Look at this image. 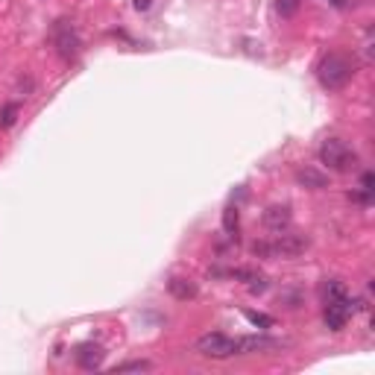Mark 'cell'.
Instances as JSON below:
<instances>
[{
	"label": "cell",
	"mask_w": 375,
	"mask_h": 375,
	"mask_svg": "<svg viewBox=\"0 0 375 375\" xmlns=\"http://www.w3.org/2000/svg\"><path fill=\"white\" fill-rule=\"evenodd\" d=\"M308 247H311V238L308 235H293V231L284 229V231H275L270 240H255L252 244V255L291 261V258H299Z\"/></svg>",
	"instance_id": "obj_1"
},
{
	"label": "cell",
	"mask_w": 375,
	"mask_h": 375,
	"mask_svg": "<svg viewBox=\"0 0 375 375\" xmlns=\"http://www.w3.org/2000/svg\"><path fill=\"white\" fill-rule=\"evenodd\" d=\"M352 76H355V59L346 56V53H340V50L326 53L317 65V80H319L323 88H328V91H340V88H346Z\"/></svg>",
	"instance_id": "obj_2"
},
{
	"label": "cell",
	"mask_w": 375,
	"mask_h": 375,
	"mask_svg": "<svg viewBox=\"0 0 375 375\" xmlns=\"http://www.w3.org/2000/svg\"><path fill=\"white\" fill-rule=\"evenodd\" d=\"M317 156L328 170H334V173H352L358 168V152L352 150L343 138H326L323 144H319Z\"/></svg>",
	"instance_id": "obj_3"
},
{
	"label": "cell",
	"mask_w": 375,
	"mask_h": 375,
	"mask_svg": "<svg viewBox=\"0 0 375 375\" xmlns=\"http://www.w3.org/2000/svg\"><path fill=\"white\" fill-rule=\"evenodd\" d=\"M53 47H56V53L65 62H73L76 56H80L82 38H80V32H76V27L68 18H59L56 24H53Z\"/></svg>",
	"instance_id": "obj_4"
},
{
	"label": "cell",
	"mask_w": 375,
	"mask_h": 375,
	"mask_svg": "<svg viewBox=\"0 0 375 375\" xmlns=\"http://www.w3.org/2000/svg\"><path fill=\"white\" fill-rule=\"evenodd\" d=\"M194 349H196V355H203V358L226 361V358L235 355V337H229L223 332H208V334H203L200 340H196Z\"/></svg>",
	"instance_id": "obj_5"
},
{
	"label": "cell",
	"mask_w": 375,
	"mask_h": 375,
	"mask_svg": "<svg viewBox=\"0 0 375 375\" xmlns=\"http://www.w3.org/2000/svg\"><path fill=\"white\" fill-rule=\"evenodd\" d=\"M361 299H349V302H332V305H323V323L326 328H332V332H343L346 323L352 319V314L358 311Z\"/></svg>",
	"instance_id": "obj_6"
},
{
	"label": "cell",
	"mask_w": 375,
	"mask_h": 375,
	"mask_svg": "<svg viewBox=\"0 0 375 375\" xmlns=\"http://www.w3.org/2000/svg\"><path fill=\"white\" fill-rule=\"evenodd\" d=\"M284 340H273L264 334H249V337H235V355H258V352H273L282 349Z\"/></svg>",
	"instance_id": "obj_7"
},
{
	"label": "cell",
	"mask_w": 375,
	"mask_h": 375,
	"mask_svg": "<svg viewBox=\"0 0 375 375\" xmlns=\"http://www.w3.org/2000/svg\"><path fill=\"white\" fill-rule=\"evenodd\" d=\"M103 358H106V352H103V346H97V343H80V346H76V352H73V361L80 363L82 370H100Z\"/></svg>",
	"instance_id": "obj_8"
},
{
	"label": "cell",
	"mask_w": 375,
	"mask_h": 375,
	"mask_svg": "<svg viewBox=\"0 0 375 375\" xmlns=\"http://www.w3.org/2000/svg\"><path fill=\"white\" fill-rule=\"evenodd\" d=\"M168 293L173 296V299H179V302H191V299H196L200 288H196V282L188 279V275H170V279H168Z\"/></svg>",
	"instance_id": "obj_9"
},
{
	"label": "cell",
	"mask_w": 375,
	"mask_h": 375,
	"mask_svg": "<svg viewBox=\"0 0 375 375\" xmlns=\"http://www.w3.org/2000/svg\"><path fill=\"white\" fill-rule=\"evenodd\" d=\"M319 299H323V305L349 302L352 293H349V288H346V282H340V279H326L323 284H319Z\"/></svg>",
	"instance_id": "obj_10"
},
{
	"label": "cell",
	"mask_w": 375,
	"mask_h": 375,
	"mask_svg": "<svg viewBox=\"0 0 375 375\" xmlns=\"http://www.w3.org/2000/svg\"><path fill=\"white\" fill-rule=\"evenodd\" d=\"M291 223H293L291 205H270L264 212V226L270 231H284V229H291Z\"/></svg>",
	"instance_id": "obj_11"
},
{
	"label": "cell",
	"mask_w": 375,
	"mask_h": 375,
	"mask_svg": "<svg viewBox=\"0 0 375 375\" xmlns=\"http://www.w3.org/2000/svg\"><path fill=\"white\" fill-rule=\"evenodd\" d=\"M296 182H299L302 188H308V191H319V188L328 185V176L323 170H317V168H299L296 170Z\"/></svg>",
	"instance_id": "obj_12"
},
{
	"label": "cell",
	"mask_w": 375,
	"mask_h": 375,
	"mask_svg": "<svg viewBox=\"0 0 375 375\" xmlns=\"http://www.w3.org/2000/svg\"><path fill=\"white\" fill-rule=\"evenodd\" d=\"M18 112H21L18 103H6L3 109H0V129H12L15 120H18Z\"/></svg>",
	"instance_id": "obj_13"
},
{
	"label": "cell",
	"mask_w": 375,
	"mask_h": 375,
	"mask_svg": "<svg viewBox=\"0 0 375 375\" xmlns=\"http://www.w3.org/2000/svg\"><path fill=\"white\" fill-rule=\"evenodd\" d=\"M299 6H302V0H275V12L282 18H293L299 12Z\"/></svg>",
	"instance_id": "obj_14"
},
{
	"label": "cell",
	"mask_w": 375,
	"mask_h": 375,
	"mask_svg": "<svg viewBox=\"0 0 375 375\" xmlns=\"http://www.w3.org/2000/svg\"><path fill=\"white\" fill-rule=\"evenodd\" d=\"M238 220H240L238 205H229L226 212H223V229L229 231V235H235V231H238Z\"/></svg>",
	"instance_id": "obj_15"
},
{
	"label": "cell",
	"mask_w": 375,
	"mask_h": 375,
	"mask_svg": "<svg viewBox=\"0 0 375 375\" xmlns=\"http://www.w3.org/2000/svg\"><path fill=\"white\" fill-rule=\"evenodd\" d=\"M244 317L249 319L255 328H273L275 326V319L273 317H267V314H258V311H244Z\"/></svg>",
	"instance_id": "obj_16"
},
{
	"label": "cell",
	"mask_w": 375,
	"mask_h": 375,
	"mask_svg": "<svg viewBox=\"0 0 375 375\" xmlns=\"http://www.w3.org/2000/svg\"><path fill=\"white\" fill-rule=\"evenodd\" d=\"M152 367L150 361H126V363H117L115 372H147Z\"/></svg>",
	"instance_id": "obj_17"
},
{
	"label": "cell",
	"mask_w": 375,
	"mask_h": 375,
	"mask_svg": "<svg viewBox=\"0 0 375 375\" xmlns=\"http://www.w3.org/2000/svg\"><path fill=\"white\" fill-rule=\"evenodd\" d=\"M264 291H267V279L255 273V275L249 279V293H264Z\"/></svg>",
	"instance_id": "obj_18"
},
{
	"label": "cell",
	"mask_w": 375,
	"mask_h": 375,
	"mask_svg": "<svg viewBox=\"0 0 375 375\" xmlns=\"http://www.w3.org/2000/svg\"><path fill=\"white\" fill-rule=\"evenodd\" d=\"M372 185H375V176L367 170V173H363L361 176V191H367V194H372Z\"/></svg>",
	"instance_id": "obj_19"
},
{
	"label": "cell",
	"mask_w": 375,
	"mask_h": 375,
	"mask_svg": "<svg viewBox=\"0 0 375 375\" xmlns=\"http://www.w3.org/2000/svg\"><path fill=\"white\" fill-rule=\"evenodd\" d=\"M132 6H135L138 12H147V9L152 6V0H132Z\"/></svg>",
	"instance_id": "obj_20"
},
{
	"label": "cell",
	"mask_w": 375,
	"mask_h": 375,
	"mask_svg": "<svg viewBox=\"0 0 375 375\" xmlns=\"http://www.w3.org/2000/svg\"><path fill=\"white\" fill-rule=\"evenodd\" d=\"M328 3H334V6H343V0H328Z\"/></svg>",
	"instance_id": "obj_21"
}]
</instances>
